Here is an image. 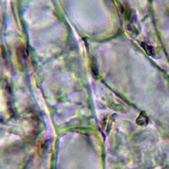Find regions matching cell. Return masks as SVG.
Segmentation results:
<instances>
[{
	"mask_svg": "<svg viewBox=\"0 0 169 169\" xmlns=\"http://www.w3.org/2000/svg\"><path fill=\"white\" fill-rule=\"evenodd\" d=\"M136 123H137L138 124L141 125V126H142V125H145V124L148 123V118L145 116V114L142 113L139 116V117L137 118Z\"/></svg>",
	"mask_w": 169,
	"mask_h": 169,
	"instance_id": "obj_1",
	"label": "cell"
}]
</instances>
